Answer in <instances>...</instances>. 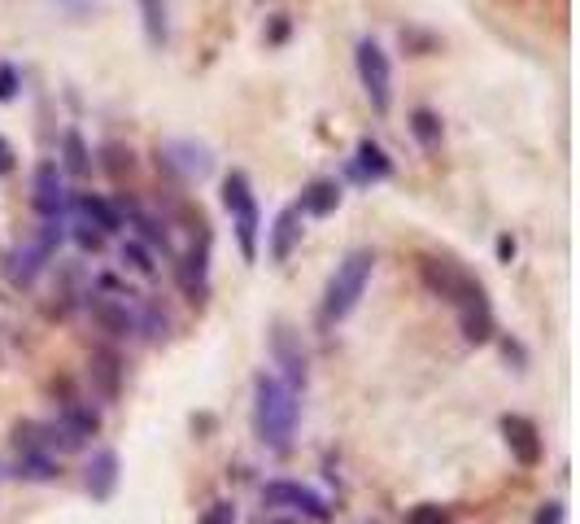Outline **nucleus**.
<instances>
[{
	"mask_svg": "<svg viewBox=\"0 0 580 524\" xmlns=\"http://www.w3.org/2000/svg\"><path fill=\"white\" fill-rule=\"evenodd\" d=\"M297 389H288L284 380L275 376H258L253 385V428H258V442L284 455L293 446V433H297Z\"/></svg>",
	"mask_w": 580,
	"mask_h": 524,
	"instance_id": "obj_1",
	"label": "nucleus"
},
{
	"mask_svg": "<svg viewBox=\"0 0 580 524\" xmlns=\"http://www.w3.org/2000/svg\"><path fill=\"white\" fill-rule=\"evenodd\" d=\"M371 271H376V254L371 249H349L336 262V271L328 276V289H323V324H341V319L358 311L362 293L371 284Z\"/></svg>",
	"mask_w": 580,
	"mask_h": 524,
	"instance_id": "obj_2",
	"label": "nucleus"
},
{
	"mask_svg": "<svg viewBox=\"0 0 580 524\" xmlns=\"http://www.w3.org/2000/svg\"><path fill=\"white\" fill-rule=\"evenodd\" d=\"M223 210L232 214V228H236V241H240V254L245 262L258 258V232H262V210H258V197H253V184L245 171H232L223 180Z\"/></svg>",
	"mask_w": 580,
	"mask_h": 524,
	"instance_id": "obj_3",
	"label": "nucleus"
},
{
	"mask_svg": "<svg viewBox=\"0 0 580 524\" xmlns=\"http://www.w3.org/2000/svg\"><path fill=\"white\" fill-rule=\"evenodd\" d=\"M419 276H424L428 293L441 297V302H450L454 311H463L471 302H485V289H480V280L463 271L454 258H424L419 262Z\"/></svg>",
	"mask_w": 580,
	"mask_h": 524,
	"instance_id": "obj_4",
	"label": "nucleus"
},
{
	"mask_svg": "<svg viewBox=\"0 0 580 524\" xmlns=\"http://www.w3.org/2000/svg\"><path fill=\"white\" fill-rule=\"evenodd\" d=\"M354 70H358V83H362V92H367L371 110L389 114V105H393V62H389V53H384L376 40H358Z\"/></svg>",
	"mask_w": 580,
	"mask_h": 524,
	"instance_id": "obj_5",
	"label": "nucleus"
},
{
	"mask_svg": "<svg viewBox=\"0 0 580 524\" xmlns=\"http://www.w3.org/2000/svg\"><path fill=\"white\" fill-rule=\"evenodd\" d=\"M157 166H166L184 184H201L214 175V153H210V145H201L192 136H175L166 145H157Z\"/></svg>",
	"mask_w": 580,
	"mask_h": 524,
	"instance_id": "obj_6",
	"label": "nucleus"
},
{
	"mask_svg": "<svg viewBox=\"0 0 580 524\" xmlns=\"http://www.w3.org/2000/svg\"><path fill=\"white\" fill-rule=\"evenodd\" d=\"M57 245H62V223H57V219H44L40 236L14 249V258H9V280H14V284H31V280L48 267V258L57 254Z\"/></svg>",
	"mask_w": 580,
	"mask_h": 524,
	"instance_id": "obj_7",
	"label": "nucleus"
},
{
	"mask_svg": "<svg viewBox=\"0 0 580 524\" xmlns=\"http://www.w3.org/2000/svg\"><path fill=\"white\" fill-rule=\"evenodd\" d=\"M262 503L267 507H288V511H301L306 520H332V507L323 494H314L310 485H297V481H271L262 485Z\"/></svg>",
	"mask_w": 580,
	"mask_h": 524,
	"instance_id": "obj_8",
	"label": "nucleus"
},
{
	"mask_svg": "<svg viewBox=\"0 0 580 524\" xmlns=\"http://www.w3.org/2000/svg\"><path fill=\"white\" fill-rule=\"evenodd\" d=\"M35 210L44 214V219H62V210H66V184H62V166L57 162H40L35 166Z\"/></svg>",
	"mask_w": 580,
	"mask_h": 524,
	"instance_id": "obj_9",
	"label": "nucleus"
},
{
	"mask_svg": "<svg viewBox=\"0 0 580 524\" xmlns=\"http://www.w3.org/2000/svg\"><path fill=\"white\" fill-rule=\"evenodd\" d=\"M502 433H506V446H511V455L524 463V468H537V463H541V428L528 420V415H506Z\"/></svg>",
	"mask_w": 580,
	"mask_h": 524,
	"instance_id": "obj_10",
	"label": "nucleus"
},
{
	"mask_svg": "<svg viewBox=\"0 0 580 524\" xmlns=\"http://www.w3.org/2000/svg\"><path fill=\"white\" fill-rule=\"evenodd\" d=\"M271 350H275V359H280V367H284V385L288 389H297V385H306V345H301V337L293 328H275L271 332Z\"/></svg>",
	"mask_w": 580,
	"mask_h": 524,
	"instance_id": "obj_11",
	"label": "nucleus"
},
{
	"mask_svg": "<svg viewBox=\"0 0 580 524\" xmlns=\"http://www.w3.org/2000/svg\"><path fill=\"white\" fill-rule=\"evenodd\" d=\"M301 223H306V214H301L297 206H284L280 214H275V223H271V258L275 262H288L293 258V249L301 245Z\"/></svg>",
	"mask_w": 580,
	"mask_h": 524,
	"instance_id": "obj_12",
	"label": "nucleus"
},
{
	"mask_svg": "<svg viewBox=\"0 0 580 524\" xmlns=\"http://www.w3.org/2000/svg\"><path fill=\"white\" fill-rule=\"evenodd\" d=\"M88 311H92L96 324L110 332V337H131V332L140 328V319L131 315V311H127V302H118V297H92Z\"/></svg>",
	"mask_w": 580,
	"mask_h": 524,
	"instance_id": "obj_13",
	"label": "nucleus"
},
{
	"mask_svg": "<svg viewBox=\"0 0 580 524\" xmlns=\"http://www.w3.org/2000/svg\"><path fill=\"white\" fill-rule=\"evenodd\" d=\"M75 210L88 219V228H96L101 236L123 232V210H118L114 201H105V197H96V193H79L75 197Z\"/></svg>",
	"mask_w": 580,
	"mask_h": 524,
	"instance_id": "obj_14",
	"label": "nucleus"
},
{
	"mask_svg": "<svg viewBox=\"0 0 580 524\" xmlns=\"http://www.w3.org/2000/svg\"><path fill=\"white\" fill-rule=\"evenodd\" d=\"M389 175H393L389 153H384L376 140H358V149H354V180L380 184V180H389Z\"/></svg>",
	"mask_w": 580,
	"mask_h": 524,
	"instance_id": "obj_15",
	"label": "nucleus"
},
{
	"mask_svg": "<svg viewBox=\"0 0 580 524\" xmlns=\"http://www.w3.org/2000/svg\"><path fill=\"white\" fill-rule=\"evenodd\" d=\"M136 5L149 49H166V40H171V0H136Z\"/></svg>",
	"mask_w": 580,
	"mask_h": 524,
	"instance_id": "obj_16",
	"label": "nucleus"
},
{
	"mask_svg": "<svg viewBox=\"0 0 580 524\" xmlns=\"http://www.w3.org/2000/svg\"><path fill=\"white\" fill-rule=\"evenodd\" d=\"M114 485H118V455L114 450H96L88 463V494L96 503H105L114 494Z\"/></svg>",
	"mask_w": 580,
	"mask_h": 524,
	"instance_id": "obj_17",
	"label": "nucleus"
},
{
	"mask_svg": "<svg viewBox=\"0 0 580 524\" xmlns=\"http://www.w3.org/2000/svg\"><path fill=\"white\" fill-rule=\"evenodd\" d=\"M336 206H341V184L336 180H314L297 201V210L310 214V219H328Z\"/></svg>",
	"mask_w": 580,
	"mask_h": 524,
	"instance_id": "obj_18",
	"label": "nucleus"
},
{
	"mask_svg": "<svg viewBox=\"0 0 580 524\" xmlns=\"http://www.w3.org/2000/svg\"><path fill=\"white\" fill-rule=\"evenodd\" d=\"M458 328H463V337L471 345L493 341V306H489V297H485V302L463 306V311H458Z\"/></svg>",
	"mask_w": 580,
	"mask_h": 524,
	"instance_id": "obj_19",
	"label": "nucleus"
},
{
	"mask_svg": "<svg viewBox=\"0 0 580 524\" xmlns=\"http://www.w3.org/2000/svg\"><path fill=\"white\" fill-rule=\"evenodd\" d=\"M62 171H70V175H88L92 171V149L83 145V136L75 127L62 136Z\"/></svg>",
	"mask_w": 580,
	"mask_h": 524,
	"instance_id": "obj_20",
	"label": "nucleus"
},
{
	"mask_svg": "<svg viewBox=\"0 0 580 524\" xmlns=\"http://www.w3.org/2000/svg\"><path fill=\"white\" fill-rule=\"evenodd\" d=\"M205 258H210V236L201 241V249L192 245L188 249V258H184V267H179V280H184V289L197 297L201 289H205Z\"/></svg>",
	"mask_w": 580,
	"mask_h": 524,
	"instance_id": "obj_21",
	"label": "nucleus"
},
{
	"mask_svg": "<svg viewBox=\"0 0 580 524\" xmlns=\"http://www.w3.org/2000/svg\"><path fill=\"white\" fill-rule=\"evenodd\" d=\"M57 428H62L66 437H75V442L83 446V437H92L96 428H101V420H96V411L75 407V402H70V407L62 411V420H57Z\"/></svg>",
	"mask_w": 580,
	"mask_h": 524,
	"instance_id": "obj_22",
	"label": "nucleus"
},
{
	"mask_svg": "<svg viewBox=\"0 0 580 524\" xmlns=\"http://www.w3.org/2000/svg\"><path fill=\"white\" fill-rule=\"evenodd\" d=\"M92 385L105 393V398H118V359L110 350L92 354Z\"/></svg>",
	"mask_w": 580,
	"mask_h": 524,
	"instance_id": "obj_23",
	"label": "nucleus"
},
{
	"mask_svg": "<svg viewBox=\"0 0 580 524\" xmlns=\"http://www.w3.org/2000/svg\"><path fill=\"white\" fill-rule=\"evenodd\" d=\"M410 131H415V140L424 149H437L441 145V114H432V110H415L410 114Z\"/></svg>",
	"mask_w": 580,
	"mask_h": 524,
	"instance_id": "obj_24",
	"label": "nucleus"
},
{
	"mask_svg": "<svg viewBox=\"0 0 580 524\" xmlns=\"http://www.w3.org/2000/svg\"><path fill=\"white\" fill-rule=\"evenodd\" d=\"M18 476H27V481H53L57 463H53L48 450H27V455L18 459Z\"/></svg>",
	"mask_w": 580,
	"mask_h": 524,
	"instance_id": "obj_25",
	"label": "nucleus"
},
{
	"mask_svg": "<svg viewBox=\"0 0 580 524\" xmlns=\"http://www.w3.org/2000/svg\"><path fill=\"white\" fill-rule=\"evenodd\" d=\"M131 223H136L140 236H144V241H149V245H162V249H166V228L153 219V214H144V210L131 206Z\"/></svg>",
	"mask_w": 580,
	"mask_h": 524,
	"instance_id": "obj_26",
	"label": "nucleus"
},
{
	"mask_svg": "<svg viewBox=\"0 0 580 524\" xmlns=\"http://www.w3.org/2000/svg\"><path fill=\"white\" fill-rule=\"evenodd\" d=\"M123 262H127L131 271H140V276H153V271H157L153 258H149V249H144L140 241H127V245H123Z\"/></svg>",
	"mask_w": 580,
	"mask_h": 524,
	"instance_id": "obj_27",
	"label": "nucleus"
},
{
	"mask_svg": "<svg viewBox=\"0 0 580 524\" xmlns=\"http://www.w3.org/2000/svg\"><path fill=\"white\" fill-rule=\"evenodd\" d=\"M101 153H105V171H110V175L131 171V149H123V145H105Z\"/></svg>",
	"mask_w": 580,
	"mask_h": 524,
	"instance_id": "obj_28",
	"label": "nucleus"
},
{
	"mask_svg": "<svg viewBox=\"0 0 580 524\" xmlns=\"http://www.w3.org/2000/svg\"><path fill=\"white\" fill-rule=\"evenodd\" d=\"M201 524H236V507H232V503H214V507L201 516Z\"/></svg>",
	"mask_w": 580,
	"mask_h": 524,
	"instance_id": "obj_29",
	"label": "nucleus"
},
{
	"mask_svg": "<svg viewBox=\"0 0 580 524\" xmlns=\"http://www.w3.org/2000/svg\"><path fill=\"white\" fill-rule=\"evenodd\" d=\"M75 241H79V249H88V254H96V249L105 245V236H101V232H92L88 223H79V228H75Z\"/></svg>",
	"mask_w": 580,
	"mask_h": 524,
	"instance_id": "obj_30",
	"label": "nucleus"
},
{
	"mask_svg": "<svg viewBox=\"0 0 580 524\" xmlns=\"http://www.w3.org/2000/svg\"><path fill=\"white\" fill-rule=\"evenodd\" d=\"M14 92H18V70L0 66V101H14Z\"/></svg>",
	"mask_w": 580,
	"mask_h": 524,
	"instance_id": "obj_31",
	"label": "nucleus"
},
{
	"mask_svg": "<svg viewBox=\"0 0 580 524\" xmlns=\"http://www.w3.org/2000/svg\"><path fill=\"white\" fill-rule=\"evenodd\" d=\"M533 524H563V503H541Z\"/></svg>",
	"mask_w": 580,
	"mask_h": 524,
	"instance_id": "obj_32",
	"label": "nucleus"
},
{
	"mask_svg": "<svg viewBox=\"0 0 580 524\" xmlns=\"http://www.w3.org/2000/svg\"><path fill=\"white\" fill-rule=\"evenodd\" d=\"M410 524H445V511L441 507H419L415 516H410Z\"/></svg>",
	"mask_w": 580,
	"mask_h": 524,
	"instance_id": "obj_33",
	"label": "nucleus"
},
{
	"mask_svg": "<svg viewBox=\"0 0 580 524\" xmlns=\"http://www.w3.org/2000/svg\"><path fill=\"white\" fill-rule=\"evenodd\" d=\"M14 158H18L14 145H9V140L0 136V175H9V171H14Z\"/></svg>",
	"mask_w": 580,
	"mask_h": 524,
	"instance_id": "obj_34",
	"label": "nucleus"
},
{
	"mask_svg": "<svg viewBox=\"0 0 580 524\" xmlns=\"http://www.w3.org/2000/svg\"><path fill=\"white\" fill-rule=\"evenodd\" d=\"M498 258H502V262L515 258V241H511V236H498Z\"/></svg>",
	"mask_w": 580,
	"mask_h": 524,
	"instance_id": "obj_35",
	"label": "nucleus"
},
{
	"mask_svg": "<svg viewBox=\"0 0 580 524\" xmlns=\"http://www.w3.org/2000/svg\"><path fill=\"white\" fill-rule=\"evenodd\" d=\"M0 481H5V463H0Z\"/></svg>",
	"mask_w": 580,
	"mask_h": 524,
	"instance_id": "obj_36",
	"label": "nucleus"
},
{
	"mask_svg": "<svg viewBox=\"0 0 580 524\" xmlns=\"http://www.w3.org/2000/svg\"><path fill=\"white\" fill-rule=\"evenodd\" d=\"M275 524H297V520H275Z\"/></svg>",
	"mask_w": 580,
	"mask_h": 524,
	"instance_id": "obj_37",
	"label": "nucleus"
}]
</instances>
